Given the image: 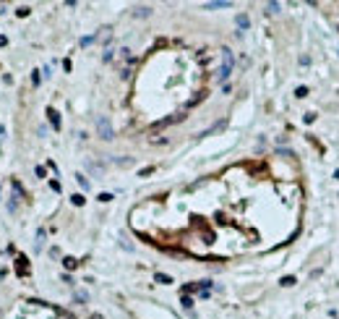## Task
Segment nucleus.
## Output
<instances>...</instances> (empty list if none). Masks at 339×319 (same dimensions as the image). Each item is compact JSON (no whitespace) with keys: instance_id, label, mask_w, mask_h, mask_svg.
Here are the masks:
<instances>
[{"instance_id":"obj_1","label":"nucleus","mask_w":339,"mask_h":319,"mask_svg":"<svg viewBox=\"0 0 339 319\" xmlns=\"http://www.w3.org/2000/svg\"><path fill=\"white\" fill-rule=\"evenodd\" d=\"M232 66H235V58H232V50H222V68H219V79L222 81H227L230 79V74H232Z\"/></svg>"},{"instance_id":"obj_2","label":"nucleus","mask_w":339,"mask_h":319,"mask_svg":"<svg viewBox=\"0 0 339 319\" xmlns=\"http://www.w3.org/2000/svg\"><path fill=\"white\" fill-rule=\"evenodd\" d=\"M97 131H99V139H105V141H110V139H113V126H110V121H107V118L105 115H99L97 118Z\"/></svg>"},{"instance_id":"obj_3","label":"nucleus","mask_w":339,"mask_h":319,"mask_svg":"<svg viewBox=\"0 0 339 319\" xmlns=\"http://www.w3.org/2000/svg\"><path fill=\"white\" fill-rule=\"evenodd\" d=\"M204 8L214 11V8H230V0H214V3H204Z\"/></svg>"},{"instance_id":"obj_4","label":"nucleus","mask_w":339,"mask_h":319,"mask_svg":"<svg viewBox=\"0 0 339 319\" xmlns=\"http://www.w3.org/2000/svg\"><path fill=\"white\" fill-rule=\"evenodd\" d=\"M149 13H151V8H146V5H141V8H136V11H133L136 19H146Z\"/></svg>"},{"instance_id":"obj_5","label":"nucleus","mask_w":339,"mask_h":319,"mask_svg":"<svg viewBox=\"0 0 339 319\" xmlns=\"http://www.w3.org/2000/svg\"><path fill=\"white\" fill-rule=\"evenodd\" d=\"M248 26H251L248 16H245V13H240V16H237V29H248Z\"/></svg>"},{"instance_id":"obj_6","label":"nucleus","mask_w":339,"mask_h":319,"mask_svg":"<svg viewBox=\"0 0 339 319\" xmlns=\"http://www.w3.org/2000/svg\"><path fill=\"white\" fill-rule=\"evenodd\" d=\"M47 115H50V123L55 126V129H60V115H58V113H55V110H52V107H50V110H47Z\"/></svg>"},{"instance_id":"obj_7","label":"nucleus","mask_w":339,"mask_h":319,"mask_svg":"<svg viewBox=\"0 0 339 319\" xmlns=\"http://www.w3.org/2000/svg\"><path fill=\"white\" fill-rule=\"evenodd\" d=\"M154 280L162 282V285H170V282H172V277H170V275H162V272H157V275H154Z\"/></svg>"},{"instance_id":"obj_8","label":"nucleus","mask_w":339,"mask_h":319,"mask_svg":"<svg viewBox=\"0 0 339 319\" xmlns=\"http://www.w3.org/2000/svg\"><path fill=\"white\" fill-rule=\"evenodd\" d=\"M63 264H66V270H76L78 267V262L73 259V257H66V259H63Z\"/></svg>"},{"instance_id":"obj_9","label":"nucleus","mask_w":339,"mask_h":319,"mask_svg":"<svg viewBox=\"0 0 339 319\" xmlns=\"http://www.w3.org/2000/svg\"><path fill=\"white\" fill-rule=\"evenodd\" d=\"M71 202L76 204V207H84V202H86V199L81 196V194H73V196H71Z\"/></svg>"},{"instance_id":"obj_10","label":"nucleus","mask_w":339,"mask_h":319,"mask_svg":"<svg viewBox=\"0 0 339 319\" xmlns=\"http://www.w3.org/2000/svg\"><path fill=\"white\" fill-rule=\"evenodd\" d=\"M266 11H269V13H279L282 5H279V3H266Z\"/></svg>"},{"instance_id":"obj_11","label":"nucleus","mask_w":339,"mask_h":319,"mask_svg":"<svg viewBox=\"0 0 339 319\" xmlns=\"http://www.w3.org/2000/svg\"><path fill=\"white\" fill-rule=\"evenodd\" d=\"M279 282H282V285H285V288H290V285H295V277H292V275H287V277H282Z\"/></svg>"},{"instance_id":"obj_12","label":"nucleus","mask_w":339,"mask_h":319,"mask_svg":"<svg viewBox=\"0 0 339 319\" xmlns=\"http://www.w3.org/2000/svg\"><path fill=\"white\" fill-rule=\"evenodd\" d=\"M295 97H300V99L308 97V87H298V89H295Z\"/></svg>"},{"instance_id":"obj_13","label":"nucleus","mask_w":339,"mask_h":319,"mask_svg":"<svg viewBox=\"0 0 339 319\" xmlns=\"http://www.w3.org/2000/svg\"><path fill=\"white\" fill-rule=\"evenodd\" d=\"M18 16H21V19H24V16H29L32 13V8H26V5H21V8H18V11H16Z\"/></svg>"},{"instance_id":"obj_14","label":"nucleus","mask_w":339,"mask_h":319,"mask_svg":"<svg viewBox=\"0 0 339 319\" xmlns=\"http://www.w3.org/2000/svg\"><path fill=\"white\" fill-rule=\"evenodd\" d=\"M183 306H186V309H193V298H188V296H183Z\"/></svg>"},{"instance_id":"obj_15","label":"nucleus","mask_w":339,"mask_h":319,"mask_svg":"<svg viewBox=\"0 0 339 319\" xmlns=\"http://www.w3.org/2000/svg\"><path fill=\"white\" fill-rule=\"evenodd\" d=\"M76 181H78V183H81V188H89V181H86L84 176H76Z\"/></svg>"},{"instance_id":"obj_16","label":"nucleus","mask_w":339,"mask_h":319,"mask_svg":"<svg viewBox=\"0 0 339 319\" xmlns=\"http://www.w3.org/2000/svg\"><path fill=\"white\" fill-rule=\"evenodd\" d=\"M99 202H113V194H99Z\"/></svg>"},{"instance_id":"obj_17","label":"nucleus","mask_w":339,"mask_h":319,"mask_svg":"<svg viewBox=\"0 0 339 319\" xmlns=\"http://www.w3.org/2000/svg\"><path fill=\"white\" fill-rule=\"evenodd\" d=\"M8 45V37H3V34H0V47H5Z\"/></svg>"}]
</instances>
